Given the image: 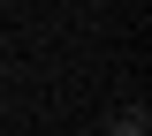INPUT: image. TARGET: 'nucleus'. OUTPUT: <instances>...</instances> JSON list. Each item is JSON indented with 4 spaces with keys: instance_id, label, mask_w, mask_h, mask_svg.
Segmentation results:
<instances>
[{
    "instance_id": "obj_1",
    "label": "nucleus",
    "mask_w": 152,
    "mask_h": 136,
    "mask_svg": "<svg viewBox=\"0 0 152 136\" xmlns=\"http://www.w3.org/2000/svg\"><path fill=\"white\" fill-rule=\"evenodd\" d=\"M107 136H145V114H137V106H129V114L114 121V129H107Z\"/></svg>"
}]
</instances>
